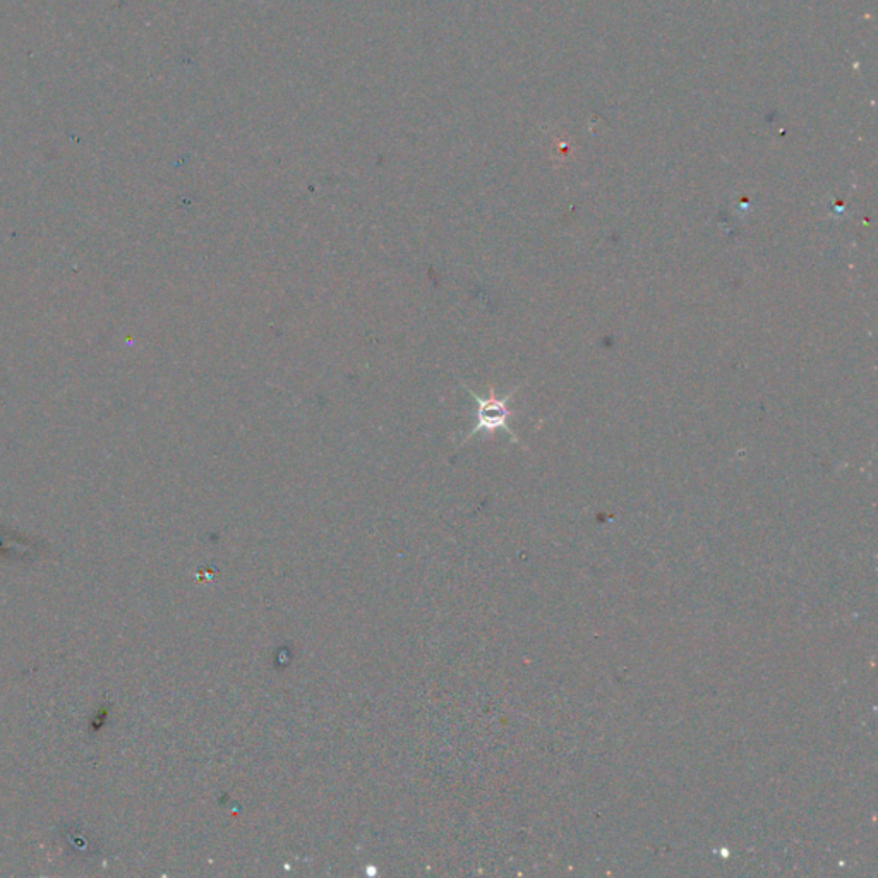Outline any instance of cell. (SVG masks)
Wrapping results in <instances>:
<instances>
[{
	"label": "cell",
	"mask_w": 878,
	"mask_h": 878,
	"mask_svg": "<svg viewBox=\"0 0 878 878\" xmlns=\"http://www.w3.org/2000/svg\"><path fill=\"white\" fill-rule=\"evenodd\" d=\"M464 387H466V384H464ZM466 390L467 393L472 397L474 402H476L477 422L476 426L470 429L467 438L464 439L462 445H466L469 439H472L474 436L479 435V432L495 431L508 432L510 438L518 443L517 435H515L514 429H511L510 425H508V419H510L511 413H514L511 412L510 407H508V403H510L511 397L517 393V388L511 390L508 394H503V397H498V394L495 393V390H491L489 391V394L486 397V399H482V397H479V394L474 393L469 387H466Z\"/></svg>",
	"instance_id": "1"
}]
</instances>
